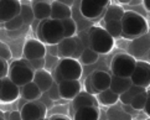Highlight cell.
Instances as JSON below:
<instances>
[{
  "instance_id": "cell-50",
  "label": "cell",
  "mask_w": 150,
  "mask_h": 120,
  "mask_svg": "<svg viewBox=\"0 0 150 120\" xmlns=\"http://www.w3.org/2000/svg\"><path fill=\"white\" fill-rule=\"evenodd\" d=\"M1 85H3V78H0V90H1Z\"/></svg>"
},
{
  "instance_id": "cell-5",
  "label": "cell",
  "mask_w": 150,
  "mask_h": 120,
  "mask_svg": "<svg viewBox=\"0 0 150 120\" xmlns=\"http://www.w3.org/2000/svg\"><path fill=\"white\" fill-rule=\"evenodd\" d=\"M137 59L129 53H117L110 61L112 76L130 78L134 69H135Z\"/></svg>"
},
{
  "instance_id": "cell-9",
  "label": "cell",
  "mask_w": 150,
  "mask_h": 120,
  "mask_svg": "<svg viewBox=\"0 0 150 120\" xmlns=\"http://www.w3.org/2000/svg\"><path fill=\"white\" fill-rule=\"evenodd\" d=\"M132 83L140 85L143 88L150 87V62L148 61H137L135 69L130 76Z\"/></svg>"
},
{
  "instance_id": "cell-1",
  "label": "cell",
  "mask_w": 150,
  "mask_h": 120,
  "mask_svg": "<svg viewBox=\"0 0 150 120\" xmlns=\"http://www.w3.org/2000/svg\"><path fill=\"white\" fill-rule=\"evenodd\" d=\"M122 21V37L128 40L138 39L149 32V25L145 16L135 11H125Z\"/></svg>"
},
{
  "instance_id": "cell-35",
  "label": "cell",
  "mask_w": 150,
  "mask_h": 120,
  "mask_svg": "<svg viewBox=\"0 0 150 120\" xmlns=\"http://www.w3.org/2000/svg\"><path fill=\"white\" fill-rule=\"evenodd\" d=\"M30 64L34 71H40L45 69V58H39V59H31Z\"/></svg>"
},
{
  "instance_id": "cell-37",
  "label": "cell",
  "mask_w": 150,
  "mask_h": 120,
  "mask_svg": "<svg viewBox=\"0 0 150 120\" xmlns=\"http://www.w3.org/2000/svg\"><path fill=\"white\" fill-rule=\"evenodd\" d=\"M8 73H9V67L6 61L0 58V78H5Z\"/></svg>"
},
{
  "instance_id": "cell-45",
  "label": "cell",
  "mask_w": 150,
  "mask_h": 120,
  "mask_svg": "<svg viewBox=\"0 0 150 120\" xmlns=\"http://www.w3.org/2000/svg\"><path fill=\"white\" fill-rule=\"evenodd\" d=\"M57 1H61V3H63V4H66L67 6H69V8H71L72 5L74 4V0H57Z\"/></svg>"
},
{
  "instance_id": "cell-29",
  "label": "cell",
  "mask_w": 150,
  "mask_h": 120,
  "mask_svg": "<svg viewBox=\"0 0 150 120\" xmlns=\"http://www.w3.org/2000/svg\"><path fill=\"white\" fill-rule=\"evenodd\" d=\"M20 16L23 19L25 25H33L35 21V15L31 8V4H21V10H20Z\"/></svg>"
},
{
  "instance_id": "cell-13",
  "label": "cell",
  "mask_w": 150,
  "mask_h": 120,
  "mask_svg": "<svg viewBox=\"0 0 150 120\" xmlns=\"http://www.w3.org/2000/svg\"><path fill=\"white\" fill-rule=\"evenodd\" d=\"M79 14L86 20H96L104 14L105 9L96 4L93 0H79Z\"/></svg>"
},
{
  "instance_id": "cell-10",
  "label": "cell",
  "mask_w": 150,
  "mask_h": 120,
  "mask_svg": "<svg viewBox=\"0 0 150 120\" xmlns=\"http://www.w3.org/2000/svg\"><path fill=\"white\" fill-rule=\"evenodd\" d=\"M23 53H24V58L28 59V61L45 58V56L47 54L46 45L37 39H30L25 42Z\"/></svg>"
},
{
  "instance_id": "cell-23",
  "label": "cell",
  "mask_w": 150,
  "mask_h": 120,
  "mask_svg": "<svg viewBox=\"0 0 150 120\" xmlns=\"http://www.w3.org/2000/svg\"><path fill=\"white\" fill-rule=\"evenodd\" d=\"M132 84L133 83H132V79L130 78H124V77H118V76H112L109 89H112L118 95H120L122 93H124L125 90H128V88H129Z\"/></svg>"
},
{
  "instance_id": "cell-54",
  "label": "cell",
  "mask_w": 150,
  "mask_h": 120,
  "mask_svg": "<svg viewBox=\"0 0 150 120\" xmlns=\"http://www.w3.org/2000/svg\"><path fill=\"white\" fill-rule=\"evenodd\" d=\"M148 19L150 20V13H148Z\"/></svg>"
},
{
  "instance_id": "cell-39",
  "label": "cell",
  "mask_w": 150,
  "mask_h": 120,
  "mask_svg": "<svg viewBox=\"0 0 150 120\" xmlns=\"http://www.w3.org/2000/svg\"><path fill=\"white\" fill-rule=\"evenodd\" d=\"M46 50H47V53L51 54V56L58 57V48H57V45H46Z\"/></svg>"
},
{
  "instance_id": "cell-4",
  "label": "cell",
  "mask_w": 150,
  "mask_h": 120,
  "mask_svg": "<svg viewBox=\"0 0 150 120\" xmlns=\"http://www.w3.org/2000/svg\"><path fill=\"white\" fill-rule=\"evenodd\" d=\"M34 74H35V71L31 67L30 61L21 58L10 64L8 77L16 85L23 87L34 80Z\"/></svg>"
},
{
  "instance_id": "cell-25",
  "label": "cell",
  "mask_w": 150,
  "mask_h": 120,
  "mask_svg": "<svg viewBox=\"0 0 150 120\" xmlns=\"http://www.w3.org/2000/svg\"><path fill=\"white\" fill-rule=\"evenodd\" d=\"M124 9L122 6H118V5H109L108 8L105 9L104 11V16H103V23H108V21H113V20H118L120 21L124 16Z\"/></svg>"
},
{
  "instance_id": "cell-48",
  "label": "cell",
  "mask_w": 150,
  "mask_h": 120,
  "mask_svg": "<svg viewBox=\"0 0 150 120\" xmlns=\"http://www.w3.org/2000/svg\"><path fill=\"white\" fill-rule=\"evenodd\" d=\"M118 1H120L122 4H129L132 0H118Z\"/></svg>"
},
{
  "instance_id": "cell-28",
  "label": "cell",
  "mask_w": 150,
  "mask_h": 120,
  "mask_svg": "<svg viewBox=\"0 0 150 120\" xmlns=\"http://www.w3.org/2000/svg\"><path fill=\"white\" fill-rule=\"evenodd\" d=\"M104 29L114 40L118 39V37H122V32H123L122 21H118V20L108 21V23L104 24Z\"/></svg>"
},
{
  "instance_id": "cell-8",
  "label": "cell",
  "mask_w": 150,
  "mask_h": 120,
  "mask_svg": "<svg viewBox=\"0 0 150 120\" xmlns=\"http://www.w3.org/2000/svg\"><path fill=\"white\" fill-rule=\"evenodd\" d=\"M150 50V34L146 32L138 39L132 40L128 47L129 54L133 56L137 61H145V57L148 56V52Z\"/></svg>"
},
{
  "instance_id": "cell-22",
  "label": "cell",
  "mask_w": 150,
  "mask_h": 120,
  "mask_svg": "<svg viewBox=\"0 0 150 120\" xmlns=\"http://www.w3.org/2000/svg\"><path fill=\"white\" fill-rule=\"evenodd\" d=\"M20 95L28 102H34V100H39L42 97V92L36 85L35 82H30V83L20 87Z\"/></svg>"
},
{
  "instance_id": "cell-2",
  "label": "cell",
  "mask_w": 150,
  "mask_h": 120,
  "mask_svg": "<svg viewBox=\"0 0 150 120\" xmlns=\"http://www.w3.org/2000/svg\"><path fill=\"white\" fill-rule=\"evenodd\" d=\"M37 40L44 42L45 45H58L65 39L63 26L60 20L46 19L41 20L37 25Z\"/></svg>"
},
{
  "instance_id": "cell-38",
  "label": "cell",
  "mask_w": 150,
  "mask_h": 120,
  "mask_svg": "<svg viewBox=\"0 0 150 120\" xmlns=\"http://www.w3.org/2000/svg\"><path fill=\"white\" fill-rule=\"evenodd\" d=\"M53 73H52V77H53V80H55V83H57V84H60L62 80H65L63 79V77H62V74H61V72H60V69L57 68V66L56 67H53Z\"/></svg>"
},
{
  "instance_id": "cell-21",
  "label": "cell",
  "mask_w": 150,
  "mask_h": 120,
  "mask_svg": "<svg viewBox=\"0 0 150 120\" xmlns=\"http://www.w3.org/2000/svg\"><path fill=\"white\" fill-rule=\"evenodd\" d=\"M100 110L98 107H83L74 110L72 120H99Z\"/></svg>"
},
{
  "instance_id": "cell-30",
  "label": "cell",
  "mask_w": 150,
  "mask_h": 120,
  "mask_svg": "<svg viewBox=\"0 0 150 120\" xmlns=\"http://www.w3.org/2000/svg\"><path fill=\"white\" fill-rule=\"evenodd\" d=\"M146 99H148V90L143 92V93H139L138 95L134 97L129 105L134 109V110H144Z\"/></svg>"
},
{
  "instance_id": "cell-6",
  "label": "cell",
  "mask_w": 150,
  "mask_h": 120,
  "mask_svg": "<svg viewBox=\"0 0 150 120\" xmlns=\"http://www.w3.org/2000/svg\"><path fill=\"white\" fill-rule=\"evenodd\" d=\"M57 68L65 80H79L83 74L81 62L74 58H60Z\"/></svg>"
},
{
  "instance_id": "cell-17",
  "label": "cell",
  "mask_w": 150,
  "mask_h": 120,
  "mask_svg": "<svg viewBox=\"0 0 150 120\" xmlns=\"http://www.w3.org/2000/svg\"><path fill=\"white\" fill-rule=\"evenodd\" d=\"M76 36L73 37H65L60 43L57 45L58 48V58H73L76 53Z\"/></svg>"
},
{
  "instance_id": "cell-52",
  "label": "cell",
  "mask_w": 150,
  "mask_h": 120,
  "mask_svg": "<svg viewBox=\"0 0 150 120\" xmlns=\"http://www.w3.org/2000/svg\"><path fill=\"white\" fill-rule=\"evenodd\" d=\"M0 120H6V119H5V116H0Z\"/></svg>"
},
{
  "instance_id": "cell-18",
  "label": "cell",
  "mask_w": 150,
  "mask_h": 120,
  "mask_svg": "<svg viewBox=\"0 0 150 120\" xmlns=\"http://www.w3.org/2000/svg\"><path fill=\"white\" fill-rule=\"evenodd\" d=\"M33 82H35L42 93H46L51 88V85L53 84L55 80H53L52 74L47 69H40V71H35Z\"/></svg>"
},
{
  "instance_id": "cell-34",
  "label": "cell",
  "mask_w": 150,
  "mask_h": 120,
  "mask_svg": "<svg viewBox=\"0 0 150 120\" xmlns=\"http://www.w3.org/2000/svg\"><path fill=\"white\" fill-rule=\"evenodd\" d=\"M46 94L49 95L51 99L55 102V100H61V97H60V92H58V84L53 82V84L51 85V88L46 92Z\"/></svg>"
},
{
  "instance_id": "cell-19",
  "label": "cell",
  "mask_w": 150,
  "mask_h": 120,
  "mask_svg": "<svg viewBox=\"0 0 150 120\" xmlns=\"http://www.w3.org/2000/svg\"><path fill=\"white\" fill-rule=\"evenodd\" d=\"M68 18H72V9L71 8L61 1H57V0L51 1V18L50 19L62 21Z\"/></svg>"
},
{
  "instance_id": "cell-43",
  "label": "cell",
  "mask_w": 150,
  "mask_h": 120,
  "mask_svg": "<svg viewBox=\"0 0 150 120\" xmlns=\"http://www.w3.org/2000/svg\"><path fill=\"white\" fill-rule=\"evenodd\" d=\"M144 112H145V114L150 118V90H148V99H146V103H145Z\"/></svg>"
},
{
  "instance_id": "cell-41",
  "label": "cell",
  "mask_w": 150,
  "mask_h": 120,
  "mask_svg": "<svg viewBox=\"0 0 150 120\" xmlns=\"http://www.w3.org/2000/svg\"><path fill=\"white\" fill-rule=\"evenodd\" d=\"M49 120H72V119H69L65 114H53Z\"/></svg>"
},
{
  "instance_id": "cell-26",
  "label": "cell",
  "mask_w": 150,
  "mask_h": 120,
  "mask_svg": "<svg viewBox=\"0 0 150 120\" xmlns=\"http://www.w3.org/2000/svg\"><path fill=\"white\" fill-rule=\"evenodd\" d=\"M145 90H146V88H143V87H140V85L132 84L129 88H128V90H125L124 93H122L119 95V102L123 105H129L134 97L138 95L139 93H143V92H145Z\"/></svg>"
},
{
  "instance_id": "cell-46",
  "label": "cell",
  "mask_w": 150,
  "mask_h": 120,
  "mask_svg": "<svg viewBox=\"0 0 150 120\" xmlns=\"http://www.w3.org/2000/svg\"><path fill=\"white\" fill-rule=\"evenodd\" d=\"M143 3V0H132V1L128 4V5H132V6H134V5H139V4H142Z\"/></svg>"
},
{
  "instance_id": "cell-12",
  "label": "cell",
  "mask_w": 150,
  "mask_h": 120,
  "mask_svg": "<svg viewBox=\"0 0 150 120\" xmlns=\"http://www.w3.org/2000/svg\"><path fill=\"white\" fill-rule=\"evenodd\" d=\"M20 97V87L16 85L9 77L3 78V85L0 90V103H13Z\"/></svg>"
},
{
  "instance_id": "cell-51",
  "label": "cell",
  "mask_w": 150,
  "mask_h": 120,
  "mask_svg": "<svg viewBox=\"0 0 150 120\" xmlns=\"http://www.w3.org/2000/svg\"><path fill=\"white\" fill-rule=\"evenodd\" d=\"M0 116H5V114H4V112H1V110H0Z\"/></svg>"
},
{
  "instance_id": "cell-27",
  "label": "cell",
  "mask_w": 150,
  "mask_h": 120,
  "mask_svg": "<svg viewBox=\"0 0 150 120\" xmlns=\"http://www.w3.org/2000/svg\"><path fill=\"white\" fill-rule=\"evenodd\" d=\"M98 59H99V54L97 52L93 51L91 47H84L78 61L81 62V64H84V66H91V64L97 63Z\"/></svg>"
},
{
  "instance_id": "cell-56",
  "label": "cell",
  "mask_w": 150,
  "mask_h": 120,
  "mask_svg": "<svg viewBox=\"0 0 150 120\" xmlns=\"http://www.w3.org/2000/svg\"><path fill=\"white\" fill-rule=\"evenodd\" d=\"M18 1H20V0H18Z\"/></svg>"
},
{
  "instance_id": "cell-57",
  "label": "cell",
  "mask_w": 150,
  "mask_h": 120,
  "mask_svg": "<svg viewBox=\"0 0 150 120\" xmlns=\"http://www.w3.org/2000/svg\"><path fill=\"white\" fill-rule=\"evenodd\" d=\"M46 120H49V119H46Z\"/></svg>"
},
{
  "instance_id": "cell-36",
  "label": "cell",
  "mask_w": 150,
  "mask_h": 120,
  "mask_svg": "<svg viewBox=\"0 0 150 120\" xmlns=\"http://www.w3.org/2000/svg\"><path fill=\"white\" fill-rule=\"evenodd\" d=\"M84 90L87 92V93H89V94H92V95H97L98 93L96 92V89L93 88V85H92V82H91V77L88 76L87 78H86V80H84Z\"/></svg>"
},
{
  "instance_id": "cell-49",
  "label": "cell",
  "mask_w": 150,
  "mask_h": 120,
  "mask_svg": "<svg viewBox=\"0 0 150 120\" xmlns=\"http://www.w3.org/2000/svg\"><path fill=\"white\" fill-rule=\"evenodd\" d=\"M146 59H148V62H150V50L148 52V56H146Z\"/></svg>"
},
{
  "instance_id": "cell-20",
  "label": "cell",
  "mask_w": 150,
  "mask_h": 120,
  "mask_svg": "<svg viewBox=\"0 0 150 120\" xmlns=\"http://www.w3.org/2000/svg\"><path fill=\"white\" fill-rule=\"evenodd\" d=\"M71 107L73 110H77L83 107H98V100L96 95H92L87 92H81L74 99L71 100Z\"/></svg>"
},
{
  "instance_id": "cell-33",
  "label": "cell",
  "mask_w": 150,
  "mask_h": 120,
  "mask_svg": "<svg viewBox=\"0 0 150 120\" xmlns=\"http://www.w3.org/2000/svg\"><path fill=\"white\" fill-rule=\"evenodd\" d=\"M11 57H13V54H11L10 47L8 45H5V43L0 42V58L4 59V61H10Z\"/></svg>"
},
{
  "instance_id": "cell-40",
  "label": "cell",
  "mask_w": 150,
  "mask_h": 120,
  "mask_svg": "<svg viewBox=\"0 0 150 120\" xmlns=\"http://www.w3.org/2000/svg\"><path fill=\"white\" fill-rule=\"evenodd\" d=\"M8 120H23L20 110H14L8 115Z\"/></svg>"
},
{
  "instance_id": "cell-47",
  "label": "cell",
  "mask_w": 150,
  "mask_h": 120,
  "mask_svg": "<svg viewBox=\"0 0 150 120\" xmlns=\"http://www.w3.org/2000/svg\"><path fill=\"white\" fill-rule=\"evenodd\" d=\"M19 100H20V103H19V110H20V109L24 107V104H25V103L28 102V100H26V99H24V98H21V99H19Z\"/></svg>"
},
{
  "instance_id": "cell-44",
  "label": "cell",
  "mask_w": 150,
  "mask_h": 120,
  "mask_svg": "<svg viewBox=\"0 0 150 120\" xmlns=\"http://www.w3.org/2000/svg\"><path fill=\"white\" fill-rule=\"evenodd\" d=\"M143 6L146 10V13H150V0H143Z\"/></svg>"
},
{
  "instance_id": "cell-24",
  "label": "cell",
  "mask_w": 150,
  "mask_h": 120,
  "mask_svg": "<svg viewBox=\"0 0 150 120\" xmlns=\"http://www.w3.org/2000/svg\"><path fill=\"white\" fill-rule=\"evenodd\" d=\"M98 100V104L104 105V107H110L117 104V102H119V95L114 93L112 89H105L103 92H100L96 95Z\"/></svg>"
},
{
  "instance_id": "cell-3",
  "label": "cell",
  "mask_w": 150,
  "mask_h": 120,
  "mask_svg": "<svg viewBox=\"0 0 150 120\" xmlns=\"http://www.w3.org/2000/svg\"><path fill=\"white\" fill-rule=\"evenodd\" d=\"M88 41L89 47L98 54L109 53L114 47V39L104 27L100 26H91L88 29Z\"/></svg>"
},
{
  "instance_id": "cell-31",
  "label": "cell",
  "mask_w": 150,
  "mask_h": 120,
  "mask_svg": "<svg viewBox=\"0 0 150 120\" xmlns=\"http://www.w3.org/2000/svg\"><path fill=\"white\" fill-rule=\"evenodd\" d=\"M63 26V32H65V37H73L76 36L77 32V24L73 20V18H68L61 21Z\"/></svg>"
},
{
  "instance_id": "cell-53",
  "label": "cell",
  "mask_w": 150,
  "mask_h": 120,
  "mask_svg": "<svg viewBox=\"0 0 150 120\" xmlns=\"http://www.w3.org/2000/svg\"><path fill=\"white\" fill-rule=\"evenodd\" d=\"M37 120H46V118H41V119H37Z\"/></svg>"
},
{
  "instance_id": "cell-16",
  "label": "cell",
  "mask_w": 150,
  "mask_h": 120,
  "mask_svg": "<svg viewBox=\"0 0 150 120\" xmlns=\"http://www.w3.org/2000/svg\"><path fill=\"white\" fill-rule=\"evenodd\" d=\"M31 8L36 20H46L51 18L50 0H31Z\"/></svg>"
},
{
  "instance_id": "cell-7",
  "label": "cell",
  "mask_w": 150,
  "mask_h": 120,
  "mask_svg": "<svg viewBox=\"0 0 150 120\" xmlns=\"http://www.w3.org/2000/svg\"><path fill=\"white\" fill-rule=\"evenodd\" d=\"M23 120H37L41 118H46L49 114V109L41 100L26 102L24 107L20 109Z\"/></svg>"
},
{
  "instance_id": "cell-15",
  "label": "cell",
  "mask_w": 150,
  "mask_h": 120,
  "mask_svg": "<svg viewBox=\"0 0 150 120\" xmlns=\"http://www.w3.org/2000/svg\"><path fill=\"white\" fill-rule=\"evenodd\" d=\"M91 82H92L93 88L96 89L97 93H100L105 89H109L110 87V80H112V76L105 72V71H94L89 74Z\"/></svg>"
},
{
  "instance_id": "cell-14",
  "label": "cell",
  "mask_w": 150,
  "mask_h": 120,
  "mask_svg": "<svg viewBox=\"0 0 150 120\" xmlns=\"http://www.w3.org/2000/svg\"><path fill=\"white\" fill-rule=\"evenodd\" d=\"M60 97L63 100H72L82 92V85L79 80H62L58 84Z\"/></svg>"
},
{
  "instance_id": "cell-55",
  "label": "cell",
  "mask_w": 150,
  "mask_h": 120,
  "mask_svg": "<svg viewBox=\"0 0 150 120\" xmlns=\"http://www.w3.org/2000/svg\"><path fill=\"white\" fill-rule=\"evenodd\" d=\"M146 120H150V118H149V119H146Z\"/></svg>"
},
{
  "instance_id": "cell-11",
  "label": "cell",
  "mask_w": 150,
  "mask_h": 120,
  "mask_svg": "<svg viewBox=\"0 0 150 120\" xmlns=\"http://www.w3.org/2000/svg\"><path fill=\"white\" fill-rule=\"evenodd\" d=\"M21 3L18 0H0V24H5L6 21L14 19L20 15Z\"/></svg>"
},
{
  "instance_id": "cell-32",
  "label": "cell",
  "mask_w": 150,
  "mask_h": 120,
  "mask_svg": "<svg viewBox=\"0 0 150 120\" xmlns=\"http://www.w3.org/2000/svg\"><path fill=\"white\" fill-rule=\"evenodd\" d=\"M24 25L25 24H24L23 19H21V16L18 15V16H15L14 19L6 21V23L4 24V27L6 30H9V31H16V30H20Z\"/></svg>"
},
{
  "instance_id": "cell-42",
  "label": "cell",
  "mask_w": 150,
  "mask_h": 120,
  "mask_svg": "<svg viewBox=\"0 0 150 120\" xmlns=\"http://www.w3.org/2000/svg\"><path fill=\"white\" fill-rule=\"evenodd\" d=\"M93 1L99 5V6H102L103 9H107L110 5V0H93Z\"/></svg>"
}]
</instances>
